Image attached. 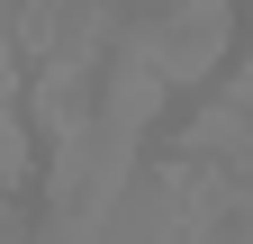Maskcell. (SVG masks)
Listing matches in <instances>:
<instances>
[{"label": "cell", "mask_w": 253, "mask_h": 244, "mask_svg": "<svg viewBox=\"0 0 253 244\" xmlns=\"http://www.w3.org/2000/svg\"><path fill=\"white\" fill-rule=\"evenodd\" d=\"M226 109H253V54H244V73L226 81Z\"/></svg>", "instance_id": "obj_1"}]
</instances>
